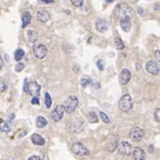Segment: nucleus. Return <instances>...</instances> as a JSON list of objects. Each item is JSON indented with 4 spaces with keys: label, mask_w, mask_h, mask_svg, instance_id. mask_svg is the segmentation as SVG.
<instances>
[{
    "label": "nucleus",
    "mask_w": 160,
    "mask_h": 160,
    "mask_svg": "<svg viewBox=\"0 0 160 160\" xmlns=\"http://www.w3.org/2000/svg\"><path fill=\"white\" fill-rule=\"evenodd\" d=\"M28 160H41V159H40V157H38V156H31Z\"/></svg>",
    "instance_id": "obj_35"
},
{
    "label": "nucleus",
    "mask_w": 160,
    "mask_h": 160,
    "mask_svg": "<svg viewBox=\"0 0 160 160\" xmlns=\"http://www.w3.org/2000/svg\"><path fill=\"white\" fill-rule=\"evenodd\" d=\"M10 129H11V128H10V124H8L7 121L0 119V130L3 131V132H9Z\"/></svg>",
    "instance_id": "obj_23"
},
{
    "label": "nucleus",
    "mask_w": 160,
    "mask_h": 160,
    "mask_svg": "<svg viewBox=\"0 0 160 160\" xmlns=\"http://www.w3.org/2000/svg\"><path fill=\"white\" fill-rule=\"evenodd\" d=\"M7 90V82L5 81L3 78H0V91L3 92Z\"/></svg>",
    "instance_id": "obj_28"
},
{
    "label": "nucleus",
    "mask_w": 160,
    "mask_h": 160,
    "mask_svg": "<svg viewBox=\"0 0 160 160\" xmlns=\"http://www.w3.org/2000/svg\"><path fill=\"white\" fill-rule=\"evenodd\" d=\"M78 103H79V100L76 96H70L68 97V99L66 100L65 105H64V108H65V112L67 114H71L73 112L76 108L78 107Z\"/></svg>",
    "instance_id": "obj_3"
},
{
    "label": "nucleus",
    "mask_w": 160,
    "mask_h": 160,
    "mask_svg": "<svg viewBox=\"0 0 160 160\" xmlns=\"http://www.w3.org/2000/svg\"><path fill=\"white\" fill-rule=\"evenodd\" d=\"M120 26H121V28H122V30H124V31L128 32V31L131 29L130 18H128V17L121 18V20H120Z\"/></svg>",
    "instance_id": "obj_17"
},
{
    "label": "nucleus",
    "mask_w": 160,
    "mask_h": 160,
    "mask_svg": "<svg viewBox=\"0 0 160 160\" xmlns=\"http://www.w3.org/2000/svg\"><path fill=\"white\" fill-rule=\"evenodd\" d=\"M71 2L75 7H81L83 5V0H71Z\"/></svg>",
    "instance_id": "obj_31"
},
{
    "label": "nucleus",
    "mask_w": 160,
    "mask_h": 160,
    "mask_svg": "<svg viewBox=\"0 0 160 160\" xmlns=\"http://www.w3.org/2000/svg\"><path fill=\"white\" fill-rule=\"evenodd\" d=\"M106 2H108V3H110V2H114V0H106Z\"/></svg>",
    "instance_id": "obj_42"
},
{
    "label": "nucleus",
    "mask_w": 160,
    "mask_h": 160,
    "mask_svg": "<svg viewBox=\"0 0 160 160\" xmlns=\"http://www.w3.org/2000/svg\"><path fill=\"white\" fill-rule=\"evenodd\" d=\"M97 67H98V69L102 71L103 70V62H102V60H98L97 61Z\"/></svg>",
    "instance_id": "obj_33"
},
{
    "label": "nucleus",
    "mask_w": 160,
    "mask_h": 160,
    "mask_svg": "<svg viewBox=\"0 0 160 160\" xmlns=\"http://www.w3.org/2000/svg\"><path fill=\"white\" fill-rule=\"evenodd\" d=\"M100 87V85H99V83H96L95 85V88H99Z\"/></svg>",
    "instance_id": "obj_41"
},
{
    "label": "nucleus",
    "mask_w": 160,
    "mask_h": 160,
    "mask_svg": "<svg viewBox=\"0 0 160 160\" xmlns=\"http://www.w3.org/2000/svg\"><path fill=\"white\" fill-rule=\"evenodd\" d=\"M155 120L157 122L160 121V108H157V109L155 110Z\"/></svg>",
    "instance_id": "obj_32"
},
{
    "label": "nucleus",
    "mask_w": 160,
    "mask_h": 160,
    "mask_svg": "<svg viewBox=\"0 0 160 160\" xmlns=\"http://www.w3.org/2000/svg\"><path fill=\"white\" fill-rule=\"evenodd\" d=\"M83 128H85V124L80 119H75L70 122V131L73 133H78L80 131H82Z\"/></svg>",
    "instance_id": "obj_10"
},
{
    "label": "nucleus",
    "mask_w": 160,
    "mask_h": 160,
    "mask_svg": "<svg viewBox=\"0 0 160 160\" xmlns=\"http://www.w3.org/2000/svg\"><path fill=\"white\" fill-rule=\"evenodd\" d=\"M64 115H65V108H64V106L58 105L55 109L51 111L50 118H51L52 121H55V122H59V121L64 118Z\"/></svg>",
    "instance_id": "obj_4"
},
{
    "label": "nucleus",
    "mask_w": 160,
    "mask_h": 160,
    "mask_svg": "<svg viewBox=\"0 0 160 160\" xmlns=\"http://www.w3.org/2000/svg\"><path fill=\"white\" fill-rule=\"evenodd\" d=\"M23 68H25V64H22V62H18V65L16 66L15 70L17 71V72H20V71L23 70Z\"/></svg>",
    "instance_id": "obj_30"
},
{
    "label": "nucleus",
    "mask_w": 160,
    "mask_h": 160,
    "mask_svg": "<svg viewBox=\"0 0 160 160\" xmlns=\"http://www.w3.org/2000/svg\"><path fill=\"white\" fill-rule=\"evenodd\" d=\"M145 136V131L142 130L140 127H133L130 130V133H129V137L132 141H140L141 139L144 138Z\"/></svg>",
    "instance_id": "obj_8"
},
{
    "label": "nucleus",
    "mask_w": 160,
    "mask_h": 160,
    "mask_svg": "<svg viewBox=\"0 0 160 160\" xmlns=\"http://www.w3.org/2000/svg\"><path fill=\"white\" fill-rule=\"evenodd\" d=\"M38 38H39V35H38V32H37L36 30L30 29L27 31V39H28L29 42H31V44L36 42L37 40H38Z\"/></svg>",
    "instance_id": "obj_18"
},
{
    "label": "nucleus",
    "mask_w": 160,
    "mask_h": 160,
    "mask_svg": "<svg viewBox=\"0 0 160 160\" xmlns=\"http://www.w3.org/2000/svg\"><path fill=\"white\" fill-rule=\"evenodd\" d=\"M146 70L149 73L153 75V76H157L159 73V65H158V62H156L153 60H149L146 64Z\"/></svg>",
    "instance_id": "obj_11"
},
{
    "label": "nucleus",
    "mask_w": 160,
    "mask_h": 160,
    "mask_svg": "<svg viewBox=\"0 0 160 160\" xmlns=\"http://www.w3.org/2000/svg\"><path fill=\"white\" fill-rule=\"evenodd\" d=\"M80 85L83 88H87L88 86L92 85V80L90 79V78H88V77H82L81 80H80Z\"/></svg>",
    "instance_id": "obj_24"
},
{
    "label": "nucleus",
    "mask_w": 160,
    "mask_h": 160,
    "mask_svg": "<svg viewBox=\"0 0 160 160\" xmlns=\"http://www.w3.org/2000/svg\"><path fill=\"white\" fill-rule=\"evenodd\" d=\"M31 141L35 144L36 146H44L46 144V140H44V137H41L40 135L38 133H34L31 136Z\"/></svg>",
    "instance_id": "obj_19"
},
{
    "label": "nucleus",
    "mask_w": 160,
    "mask_h": 160,
    "mask_svg": "<svg viewBox=\"0 0 160 160\" xmlns=\"http://www.w3.org/2000/svg\"><path fill=\"white\" fill-rule=\"evenodd\" d=\"M79 70H80L79 67H78L77 65H75V67H73V71H75L76 73H78V72H79Z\"/></svg>",
    "instance_id": "obj_37"
},
{
    "label": "nucleus",
    "mask_w": 160,
    "mask_h": 160,
    "mask_svg": "<svg viewBox=\"0 0 160 160\" xmlns=\"http://www.w3.org/2000/svg\"><path fill=\"white\" fill-rule=\"evenodd\" d=\"M36 124H37V127H38V128H44V127L48 124V121H47V119H46V118L39 116L38 118H37Z\"/></svg>",
    "instance_id": "obj_21"
},
{
    "label": "nucleus",
    "mask_w": 160,
    "mask_h": 160,
    "mask_svg": "<svg viewBox=\"0 0 160 160\" xmlns=\"http://www.w3.org/2000/svg\"><path fill=\"white\" fill-rule=\"evenodd\" d=\"M44 101H46V107L47 108H50L51 107V102H52V100H51V97H50V95H49V92H46V95H44Z\"/></svg>",
    "instance_id": "obj_27"
},
{
    "label": "nucleus",
    "mask_w": 160,
    "mask_h": 160,
    "mask_svg": "<svg viewBox=\"0 0 160 160\" xmlns=\"http://www.w3.org/2000/svg\"><path fill=\"white\" fill-rule=\"evenodd\" d=\"M37 18H38V20H39V21L48 22L49 21V19H50V15H49V12H48L47 10L41 9V10H39V11H38V14H37Z\"/></svg>",
    "instance_id": "obj_15"
},
{
    "label": "nucleus",
    "mask_w": 160,
    "mask_h": 160,
    "mask_svg": "<svg viewBox=\"0 0 160 160\" xmlns=\"http://www.w3.org/2000/svg\"><path fill=\"white\" fill-rule=\"evenodd\" d=\"M117 145H118V138H117L116 136H112L107 141V149L109 151H114V150H116Z\"/></svg>",
    "instance_id": "obj_16"
},
{
    "label": "nucleus",
    "mask_w": 160,
    "mask_h": 160,
    "mask_svg": "<svg viewBox=\"0 0 160 160\" xmlns=\"http://www.w3.org/2000/svg\"><path fill=\"white\" fill-rule=\"evenodd\" d=\"M131 79V72L128 70V69H122L121 72L119 75V82L121 86H124L127 85Z\"/></svg>",
    "instance_id": "obj_12"
},
{
    "label": "nucleus",
    "mask_w": 160,
    "mask_h": 160,
    "mask_svg": "<svg viewBox=\"0 0 160 160\" xmlns=\"http://www.w3.org/2000/svg\"><path fill=\"white\" fill-rule=\"evenodd\" d=\"M109 28V25H108V22L106 21V20H103V19H98L97 21H96V30L98 31V32H100V34H105L107 30Z\"/></svg>",
    "instance_id": "obj_13"
},
{
    "label": "nucleus",
    "mask_w": 160,
    "mask_h": 160,
    "mask_svg": "<svg viewBox=\"0 0 160 160\" xmlns=\"http://www.w3.org/2000/svg\"><path fill=\"white\" fill-rule=\"evenodd\" d=\"M117 149H118L119 152L121 155H124V156H129L131 153V150H132L131 145L129 142H127V141H118Z\"/></svg>",
    "instance_id": "obj_9"
},
{
    "label": "nucleus",
    "mask_w": 160,
    "mask_h": 160,
    "mask_svg": "<svg viewBox=\"0 0 160 160\" xmlns=\"http://www.w3.org/2000/svg\"><path fill=\"white\" fill-rule=\"evenodd\" d=\"M22 25L21 27L22 28H26L28 25H29L30 22H31V15H30L28 11H26V12H23L22 14Z\"/></svg>",
    "instance_id": "obj_20"
},
{
    "label": "nucleus",
    "mask_w": 160,
    "mask_h": 160,
    "mask_svg": "<svg viewBox=\"0 0 160 160\" xmlns=\"http://www.w3.org/2000/svg\"><path fill=\"white\" fill-rule=\"evenodd\" d=\"M131 151H132V158H133V160H146V158H147L146 152L141 148H139V147L135 148Z\"/></svg>",
    "instance_id": "obj_14"
},
{
    "label": "nucleus",
    "mask_w": 160,
    "mask_h": 160,
    "mask_svg": "<svg viewBox=\"0 0 160 160\" xmlns=\"http://www.w3.org/2000/svg\"><path fill=\"white\" fill-rule=\"evenodd\" d=\"M115 14L117 17H119L120 19L124 18V17H128L130 18L132 16V9H131L128 5L126 3H119L116 8H115Z\"/></svg>",
    "instance_id": "obj_1"
},
{
    "label": "nucleus",
    "mask_w": 160,
    "mask_h": 160,
    "mask_svg": "<svg viewBox=\"0 0 160 160\" xmlns=\"http://www.w3.org/2000/svg\"><path fill=\"white\" fill-rule=\"evenodd\" d=\"M2 66H3V60H2V58L0 57V69L2 68Z\"/></svg>",
    "instance_id": "obj_39"
},
{
    "label": "nucleus",
    "mask_w": 160,
    "mask_h": 160,
    "mask_svg": "<svg viewBox=\"0 0 160 160\" xmlns=\"http://www.w3.org/2000/svg\"><path fill=\"white\" fill-rule=\"evenodd\" d=\"M39 1L42 3H52L53 2V0H39Z\"/></svg>",
    "instance_id": "obj_36"
},
{
    "label": "nucleus",
    "mask_w": 160,
    "mask_h": 160,
    "mask_svg": "<svg viewBox=\"0 0 160 160\" xmlns=\"http://www.w3.org/2000/svg\"><path fill=\"white\" fill-rule=\"evenodd\" d=\"M71 151H72L76 156H88L89 155V150L81 142H75L71 147Z\"/></svg>",
    "instance_id": "obj_7"
},
{
    "label": "nucleus",
    "mask_w": 160,
    "mask_h": 160,
    "mask_svg": "<svg viewBox=\"0 0 160 160\" xmlns=\"http://www.w3.org/2000/svg\"><path fill=\"white\" fill-rule=\"evenodd\" d=\"M31 103H32V105H39V103H40V101H39V97H32Z\"/></svg>",
    "instance_id": "obj_34"
},
{
    "label": "nucleus",
    "mask_w": 160,
    "mask_h": 160,
    "mask_svg": "<svg viewBox=\"0 0 160 160\" xmlns=\"http://www.w3.org/2000/svg\"><path fill=\"white\" fill-rule=\"evenodd\" d=\"M48 53V48L42 44H38L34 46V55L35 57L38 59H44L46 58Z\"/></svg>",
    "instance_id": "obj_6"
},
{
    "label": "nucleus",
    "mask_w": 160,
    "mask_h": 160,
    "mask_svg": "<svg viewBox=\"0 0 160 160\" xmlns=\"http://www.w3.org/2000/svg\"><path fill=\"white\" fill-rule=\"evenodd\" d=\"M40 88L41 87H40V85H39L38 82H36V81H31V82H28L25 92H27L28 95H31L32 97H39Z\"/></svg>",
    "instance_id": "obj_5"
},
{
    "label": "nucleus",
    "mask_w": 160,
    "mask_h": 160,
    "mask_svg": "<svg viewBox=\"0 0 160 160\" xmlns=\"http://www.w3.org/2000/svg\"><path fill=\"white\" fill-rule=\"evenodd\" d=\"M87 120L89 121V124H96V122H98V116L94 111H90L87 115Z\"/></svg>",
    "instance_id": "obj_22"
},
{
    "label": "nucleus",
    "mask_w": 160,
    "mask_h": 160,
    "mask_svg": "<svg viewBox=\"0 0 160 160\" xmlns=\"http://www.w3.org/2000/svg\"><path fill=\"white\" fill-rule=\"evenodd\" d=\"M156 57H157V59H159V51L158 50L156 51Z\"/></svg>",
    "instance_id": "obj_40"
},
{
    "label": "nucleus",
    "mask_w": 160,
    "mask_h": 160,
    "mask_svg": "<svg viewBox=\"0 0 160 160\" xmlns=\"http://www.w3.org/2000/svg\"><path fill=\"white\" fill-rule=\"evenodd\" d=\"M100 118H101V120L105 124H109L110 119L108 118V116H107L105 112H100Z\"/></svg>",
    "instance_id": "obj_29"
},
{
    "label": "nucleus",
    "mask_w": 160,
    "mask_h": 160,
    "mask_svg": "<svg viewBox=\"0 0 160 160\" xmlns=\"http://www.w3.org/2000/svg\"><path fill=\"white\" fill-rule=\"evenodd\" d=\"M133 107V101H132V98L130 95H124L120 98L119 100V108L124 111V112H128L130 111Z\"/></svg>",
    "instance_id": "obj_2"
},
{
    "label": "nucleus",
    "mask_w": 160,
    "mask_h": 160,
    "mask_svg": "<svg viewBox=\"0 0 160 160\" xmlns=\"http://www.w3.org/2000/svg\"><path fill=\"white\" fill-rule=\"evenodd\" d=\"M23 56H25V51L22 50V49H18L15 52V60L16 61H20L23 58Z\"/></svg>",
    "instance_id": "obj_25"
},
{
    "label": "nucleus",
    "mask_w": 160,
    "mask_h": 160,
    "mask_svg": "<svg viewBox=\"0 0 160 160\" xmlns=\"http://www.w3.org/2000/svg\"><path fill=\"white\" fill-rule=\"evenodd\" d=\"M115 44H116V48L119 49V50H122L124 48V44L122 42V40L119 37H117L116 39H115Z\"/></svg>",
    "instance_id": "obj_26"
},
{
    "label": "nucleus",
    "mask_w": 160,
    "mask_h": 160,
    "mask_svg": "<svg viewBox=\"0 0 160 160\" xmlns=\"http://www.w3.org/2000/svg\"><path fill=\"white\" fill-rule=\"evenodd\" d=\"M138 14L139 15H142V14H144V10H142L141 8H138Z\"/></svg>",
    "instance_id": "obj_38"
}]
</instances>
